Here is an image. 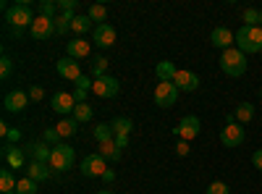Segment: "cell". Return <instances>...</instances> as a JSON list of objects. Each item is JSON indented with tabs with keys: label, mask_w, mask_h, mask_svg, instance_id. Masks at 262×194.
Masks as SVG:
<instances>
[{
	"label": "cell",
	"mask_w": 262,
	"mask_h": 194,
	"mask_svg": "<svg viewBox=\"0 0 262 194\" xmlns=\"http://www.w3.org/2000/svg\"><path fill=\"white\" fill-rule=\"evenodd\" d=\"M236 48L244 55L262 53V27H242L236 32Z\"/></svg>",
	"instance_id": "1"
},
{
	"label": "cell",
	"mask_w": 262,
	"mask_h": 194,
	"mask_svg": "<svg viewBox=\"0 0 262 194\" xmlns=\"http://www.w3.org/2000/svg\"><path fill=\"white\" fill-rule=\"evenodd\" d=\"M34 11H32V3H13L8 11H6V21L11 29H24V27H32L34 24Z\"/></svg>",
	"instance_id": "2"
},
{
	"label": "cell",
	"mask_w": 262,
	"mask_h": 194,
	"mask_svg": "<svg viewBox=\"0 0 262 194\" xmlns=\"http://www.w3.org/2000/svg\"><path fill=\"white\" fill-rule=\"evenodd\" d=\"M221 69L228 76H244L247 74V55L238 50V48H228L221 55Z\"/></svg>",
	"instance_id": "3"
},
{
	"label": "cell",
	"mask_w": 262,
	"mask_h": 194,
	"mask_svg": "<svg viewBox=\"0 0 262 194\" xmlns=\"http://www.w3.org/2000/svg\"><path fill=\"white\" fill-rule=\"evenodd\" d=\"M74 163H76L74 147H69V144H55V147H53L50 168H55V170H69V168H74Z\"/></svg>",
	"instance_id": "4"
},
{
	"label": "cell",
	"mask_w": 262,
	"mask_h": 194,
	"mask_svg": "<svg viewBox=\"0 0 262 194\" xmlns=\"http://www.w3.org/2000/svg\"><path fill=\"white\" fill-rule=\"evenodd\" d=\"M221 142H223V147H242L244 142H247V132H244V126L242 123H226L223 128H221Z\"/></svg>",
	"instance_id": "5"
},
{
	"label": "cell",
	"mask_w": 262,
	"mask_h": 194,
	"mask_svg": "<svg viewBox=\"0 0 262 194\" xmlns=\"http://www.w3.org/2000/svg\"><path fill=\"white\" fill-rule=\"evenodd\" d=\"M92 92L97 95V97H105V100H111V97H116L118 92H121V81L116 79V76H100V79H95L92 81Z\"/></svg>",
	"instance_id": "6"
},
{
	"label": "cell",
	"mask_w": 262,
	"mask_h": 194,
	"mask_svg": "<svg viewBox=\"0 0 262 194\" xmlns=\"http://www.w3.org/2000/svg\"><path fill=\"white\" fill-rule=\"evenodd\" d=\"M81 174L86 176V179H97V176H102L105 170H107V160L100 155V153H92V155H86L84 160H81Z\"/></svg>",
	"instance_id": "7"
},
{
	"label": "cell",
	"mask_w": 262,
	"mask_h": 194,
	"mask_svg": "<svg viewBox=\"0 0 262 194\" xmlns=\"http://www.w3.org/2000/svg\"><path fill=\"white\" fill-rule=\"evenodd\" d=\"M179 100V87L173 81H160L155 87V105L160 107H173Z\"/></svg>",
	"instance_id": "8"
},
{
	"label": "cell",
	"mask_w": 262,
	"mask_h": 194,
	"mask_svg": "<svg viewBox=\"0 0 262 194\" xmlns=\"http://www.w3.org/2000/svg\"><path fill=\"white\" fill-rule=\"evenodd\" d=\"M200 128H202V123H200L196 116H184L181 123L173 128V134H176L179 139H184V142H191V139L200 137Z\"/></svg>",
	"instance_id": "9"
},
{
	"label": "cell",
	"mask_w": 262,
	"mask_h": 194,
	"mask_svg": "<svg viewBox=\"0 0 262 194\" xmlns=\"http://www.w3.org/2000/svg\"><path fill=\"white\" fill-rule=\"evenodd\" d=\"M29 32H32L34 39H50V37H55V34H58V29H55V18L37 16V18H34V24L29 27Z\"/></svg>",
	"instance_id": "10"
},
{
	"label": "cell",
	"mask_w": 262,
	"mask_h": 194,
	"mask_svg": "<svg viewBox=\"0 0 262 194\" xmlns=\"http://www.w3.org/2000/svg\"><path fill=\"white\" fill-rule=\"evenodd\" d=\"M92 39L97 48H113L116 45V27L113 24H97L92 29Z\"/></svg>",
	"instance_id": "11"
},
{
	"label": "cell",
	"mask_w": 262,
	"mask_h": 194,
	"mask_svg": "<svg viewBox=\"0 0 262 194\" xmlns=\"http://www.w3.org/2000/svg\"><path fill=\"white\" fill-rule=\"evenodd\" d=\"M3 105H6L8 113H21V111L29 105V92H24V90H11V92L6 95Z\"/></svg>",
	"instance_id": "12"
},
{
	"label": "cell",
	"mask_w": 262,
	"mask_h": 194,
	"mask_svg": "<svg viewBox=\"0 0 262 194\" xmlns=\"http://www.w3.org/2000/svg\"><path fill=\"white\" fill-rule=\"evenodd\" d=\"M55 66H58V74H60L63 79H69V81H79V79L84 76V74H81V66H79V60H74V58H69V55L60 58Z\"/></svg>",
	"instance_id": "13"
},
{
	"label": "cell",
	"mask_w": 262,
	"mask_h": 194,
	"mask_svg": "<svg viewBox=\"0 0 262 194\" xmlns=\"http://www.w3.org/2000/svg\"><path fill=\"white\" fill-rule=\"evenodd\" d=\"M210 42L221 50H228V48L236 45V32H231L228 27H215L212 34H210Z\"/></svg>",
	"instance_id": "14"
},
{
	"label": "cell",
	"mask_w": 262,
	"mask_h": 194,
	"mask_svg": "<svg viewBox=\"0 0 262 194\" xmlns=\"http://www.w3.org/2000/svg\"><path fill=\"white\" fill-rule=\"evenodd\" d=\"M27 158H32L34 163H48L50 165V155H53V147H48L45 142H29L24 147Z\"/></svg>",
	"instance_id": "15"
},
{
	"label": "cell",
	"mask_w": 262,
	"mask_h": 194,
	"mask_svg": "<svg viewBox=\"0 0 262 194\" xmlns=\"http://www.w3.org/2000/svg\"><path fill=\"white\" fill-rule=\"evenodd\" d=\"M173 84L179 87V92H194L196 87H200V76H196L194 71L179 69V74H176V79H173Z\"/></svg>",
	"instance_id": "16"
},
{
	"label": "cell",
	"mask_w": 262,
	"mask_h": 194,
	"mask_svg": "<svg viewBox=\"0 0 262 194\" xmlns=\"http://www.w3.org/2000/svg\"><path fill=\"white\" fill-rule=\"evenodd\" d=\"M24 147H13V144H6L3 142V160L8 163V168H24Z\"/></svg>",
	"instance_id": "17"
},
{
	"label": "cell",
	"mask_w": 262,
	"mask_h": 194,
	"mask_svg": "<svg viewBox=\"0 0 262 194\" xmlns=\"http://www.w3.org/2000/svg\"><path fill=\"white\" fill-rule=\"evenodd\" d=\"M53 111L55 113H74L76 111V100H74V95L71 92H55V97H53Z\"/></svg>",
	"instance_id": "18"
},
{
	"label": "cell",
	"mask_w": 262,
	"mask_h": 194,
	"mask_svg": "<svg viewBox=\"0 0 262 194\" xmlns=\"http://www.w3.org/2000/svg\"><path fill=\"white\" fill-rule=\"evenodd\" d=\"M66 53H69V58H74V60H81V58L90 55V42L81 39V37H76L74 42H69V45H66Z\"/></svg>",
	"instance_id": "19"
},
{
	"label": "cell",
	"mask_w": 262,
	"mask_h": 194,
	"mask_svg": "<svg viewBox=\"0 0 262 194\" xmlns=\"http://www.w3.org/2000/svg\"><path fill=\"white\" fill-rule=\"evenodd\" d=\"M27 179H32V181H45V179H50V165L48 163H29L27 165Z\"/></svg>",
	"instance_id": "20"
},
{
	"label": "cell",
	"mask_w": 262,
	"mask_h": 194,
	"mask_svg": "<svg viewBox=\"0 0 262 194\" xmlns=\"http://www.w3.org/2000/svg\"><path fill=\"white\" fill-rule=\"evenodd\" d=\"M176 74H179V69L173 66L170 60H160L158 66H155V76L160 81H173V79H176Z\"/></svg>",
	"instance_id": "21"
},
{
	"label": "cell",
	"mask_w": 262,
	"mask_h": 194,
	"mask_svg": "<svg viewBox=\"0 0 262 194\" xmlns=\"http://www.w3.org/2000/svg\"><path fill=\"white\" fill-rule=\"evenodd\" d=\"M100 155L107 160V163H118L121 160V147L111 139V142H102L100 144Z\"/></svg>",
	"instance_id": "22"
},
{
	"label": "cell",
	"mask_w": 262,
	"mask_h": 194,
	"mask_svg": "<svg viewBox=\"0 0 262 194\" xmlns=\"http://www.w3.org/2000/svg\"><path fill=\"white\" fill-rule=\"evenodd\" d=\"M233 116H236V123H249L252 118H254V105L252 102H238L236 105V111H233Z\"/></svg>",
	"instance_id": "23"
},
{
	"label": "cell",
	"mask_w": 262,
	"mask_h": 194,
	"mask_svg": "<svg viewBox=\"0 0 262 194\" xmlns=\"http://www.w3.org/2000/svg\"><path fill=\"white\" fill-rule=\"evenodd\" d=\"M111 126H113L116 137H128L131 132H134V121H131V118H113Z\"/></svg>",
	"instance_id": "24"
},
{
	"label": "cell",
	"mask_w": 262,
	"mask_h": 194,
	"mask_svg": "<svg viewBox=\"0 0 262 194\" xmlns=\"http://www.w3.org/2000/svg\"><path fill=\"white\" fill-rule=\"evenodd\" d=\"M92 24H95V21H92L90 16L76 13V16H74V21H71V32H76V34L81 37L84 32H90V29H92Z\"/></svg>",
	"instance_id": "25"
},
{
	"label": "cell",
	"mask_w": 262,
	"mask_h": 194,
	"mask_svg": "<svg viewBox=\"0 0 262 194\" xmlns=\"http://www.w3.org/2000/svg\"><path fill=\"white\" fill-rule=\"evenodd\" d=\"M55 128H58L60 137H74L76 128H79V121H76V118H63V121H58Z\"/></svg>",
	"instance_id": "26"
},
{
	"label": "cell",
	"mask_w": 262,
	"mask_h": 194,
	"mask_svg": "<svg viewBox=\"0 0 262 194\" xmlns=\"http://www.w3.org/2000/svg\"><path fill=\"white\" fill-rule=\"evenodd\" d=\"M16 179H13V174H11V168H3L0 170V189H3V194L6 191H16Z\"/></svg>",
	"instance_id": "27"
},
{
	"label": "cell",
	"mask_w": 262,
	"mask_h": 194,
	"mask_svg": "<svg viewBox=\"0 0 262 194\" xmlns=\"http://www.w3.org/2000/svg\"><path fill=\"white\" fill-rule=\"evenodd\" d=\"M95 139L102 144V142H111V139H116V134H113V126L111 123H100V126H95Z\"/></svg>",
	"instance_id": "28"
},
{
	"label": "cell",
	"mask_w": 262,
	"mask_h": 194,
	"mask_svg": "<svg viewBox=\"0 0 262 194\" xmlns=\"http://www.w3.org/2000/svg\"><path fill=\"white\" fill-rule=\"evenodd\" d=\"M92 116H95L92 105H86V102H79V105H76V111H74V118H76L79 123H86V121H92Z\"/></svg>",
	"instance_id": "29"
},
{
	"label": "cell",
	"mask_w": 262,
	"mask_h": 194,
	"mask_svg": "<svg viewBox=\"0 0 262 194\" xmlns=\"http://www.w3.org/2000/svg\"><path fill=\"white\" fill-rule=\"evenodd\" d=\"M74 16H76V13H58V16H55V29H58V34H66V32L71 29Z\"/></svg>",
	"instance_id": "30"
},
{
	"label": "cell",
	"mask_w": 262,
	"mask_h": 194,
	"mask_svg": "<svg viewBox=\"0 0 262 194\" xmlns=\"http://www.w3.org/2000/svg\"><path fill=\"white\" fill-rule=\"evenodd\" d=\"M90 71H92V76H95V79L105 76V71H107V58H102V55L92 58V63H90Z\"/></svg>",
	"instance_id": "31"
},
{
	"label": "cell",
	"mask_w": 262,
	"mask_h": 194,
	"mask_svg": "<svg viewBox=\"0 0 262 194\" xmlns=\"http://www.w3.org/2000/svg\"><path fill=\"white\" fill-rule=\"evenodd\" d=\"M16 194H37V181L32 179H21L16 184Z\"/></svg>",
	"instance_id": "32"
},
{
	"label": "cell",
	"mask_w": 262,
	"mask_h": 194,
	"mask_svg": "<svg viewBox=\"0 0 262 194\" xmlns=\"http://www.w3.org/2000/svg\"><path fill=\"white\" fill-rule=\"evenodd\" d=\"M105 6H100V3H95V6H90V13H86V16H90L92 21H97V24H102V21H105Z\"/></svg>",
	"instance_id": "33"
},
{
	"label": "cell",
	"mask_w": 262,
	"mask_h": 194,
	"mask_svg": "<svg viewBox=\"0 0 262 194\" xmlns=\"http://www.w3.org/2000/svg\"><path fill=\"white\" fill-rule=\"evenodd\" d=\"M244 27H259V11L257 8L244 11Z\"/></svg>",
	"instance_id": "34"
},
{
	"label": "cell",
	"mask_w": 262,
	"mask_h": 194,
	"mask_svg": "<svg viewBox=\"0 0 262 194\" xmlns=\"http://www.w3.org/2000/svg\"><path fill=\"white\" fill-rule=\"evenodd\" d=\"M55 11H58V3H50V0H42V3H39V16L55 18Z\"/></svg>",
	"instance_id": "35"
},
{
	"label": "cell",
	"mask_w": 262,
	"mask_h": 194,
	"mask_svg": "<svg viewBox=\"0 0 262 194\" xmlns=\"http://www.w3.org/2000/svg\"><path fill=\"white\" fill-rule=\"evenodd\" d=\"M205 191H207V194H231V189H228L226 181H212Z\"/></svg>",
	"instance_id": "36"
},
{
	"label": "cell",
	"mask_w": 262,
	"mask_h": 194,
	"mask_svg": "<svg viewBox=\"0 0 262 194\" xmlns=\"http://www.w3.org/2000/svg\"><path fill=\"white\" fill-rule=\"evenodd\" d=\"M11 71H13V60L8 55H3V58H0V79H8Z\"/></svg>",
	"instance_id": "37"
},
{
	"label": "cell",
	"mask_w": 262,
	"mask_h": 194,
	"mask_svg": "<svg viewBox=\"0 0 262 194\" xmlns=\"http://www.w3.org/2000/svg\"><path fill=\"white\" fill-rule=\"evenodd\" d=\"M58 8L63 13H74L76 11V0H58Z\"/></svg>",
	"instance_id": "38"
},
{
	"label": "cell",
	"mask_w": 262,
	"mask_h": 194,
	"mask_svg": "<svg viewBox=\"0 0 262 194\" xmlns=\"http://www.w3.org/2000/svg\"><path fill=\"white\" fill-rule=\"evenodd\" d=\"M18 139H21V132H18V128H8V134L3 137V142H6V144H16Z\"/></svg>",
	"instance_id": "39"
},
{
	"label": "cell",
	"mask_w": 262,
	"mask_h": 194,
	"mask_svg": "<svg viewBox=\"0 0 262 194\" xmlns=\"http://www.w3.org/2000/svg\"><path fill=\"white\" fill-rule=\"evenodd\" d=\"M60 134H58V128H48L45 132V144H58Z\"/></svg>",
	"instance_id": "40"
},
{
	"label": "cell",
	"mask_w": 262,
	"mask_h": 194,
	"mask_svg": "<svg viewBox=\"0 0 262 194\" xmlns=\"http://www.w3.org/2000/svg\"><path fill=\"white\" fill-rule=\"evenodd\" d=\"M176 155H179V158H186V155H189V142L181 139V142L176 144Z\"/></svg>",
	"instance_id": "41"
},
{
	"label": "cell",
	"mask_w": 262,
	"mask_h": 194,
	"mask_svg": "<svg viewBox=\"0 0 262 194\" xmlns=\"http://www.w3.org/2000/svg\"><path fill=\"white\" fill-rule=\"evenodd\" d=\"M42 97H45V90H42V87H32V90H29V100H37V102H39Z\"/></svg>",
	"instance_id": "42"
},
{
	"label": "cell",
	"mask_w": 262,
	"mask_h": 194,
	"mask_svg": "<svg viewBox=\"0 0 262 194\" xmlns=\"http://www.w3.org/2000/svg\"><path fill=\"white\" fill-rule=\"evenodd\" d=\"M71 95H74V100H76V105H79V102H86V95H90V92H86V90H79V87H76V90H74Z\"/></svg>",
	"instance_id": "43"
},
{
	"label": "cell",
	"mask_w": 262,
	"mask_h": 194,
	"mask_svg": "<svg viewBox=\"0 0 262 194\" xmlns=\"http://www.w3.org/2000/svg\"><path fill=\"white\" fill-rule=\"evenodd\" d=\"M252 165L259 170V174H262V149H257V153L252 155Z\"/></svg>",
	"instance_id": "44"
},
{
	"label": "cell",
	"mask_w": 262,
	"mask_h": 194,
	"mask_svg": "<svg viewBox=\"0 0 262 194\" xmlns=\"http://www.w3.org/2000/svg\"><path fill=\"white\" fill-rule=\"evenodd\" d=\"M76 87H79V90H86V92H92V81L86 79V76H81V79L76 81Z\"/></svg>",
	"instance_id": "45"
},
{
	"label": "cell",
	"mask_w": 262,
	"mask_h": 194,
	"mask_svg": "<svg viewBox=\"0 0 262 194\" xmlns=\"http://www.w3.org/2000/svg\"><path fill=\"white\" fill-rule=\"evenodd\" d=\"M102 181H107V184H111V181H116V174H113V170H111V168H107V170H105V174H102Z\"/></svg>",
	"instance_id": "46"
},
{
	"label": "cell",
	"mask_w": 262,
	"mask_h": 194,
	"mask_svg": "<svg viewBox=\"0 0 262 194\" xmlns=\"http://www.w3.org/2000/svg\"><path fill=\"white\" fill-rule=\"evenodd\" d=\"M113 142H116V144H118L121 149H123V147H128V137H116Z\"/></svg>",
	"instance_id": "47"
},
{
	"label": "cell",
	"mask_w": 262,
	"mask_h": 194,
	"mask_svg": "<svg viewBox=\"0 0 262 194\" xmlns=\"http://www.w3.org/2000/svg\"><path fill=\"white\" fill-rule=\"evenodd\" d=\"M97 194H113V191H111V189H100Z\"/></svg>",
	"instance_id": "48"
},
{
	"label": "cell",
	"mask_w": 262,
	"mask_h": 194,
	"mask_svg": "<svg viewBox=\"0 0 262 194\" xmlns=\"http://www.w3.org/2000/svg\"><path fill=\"white\" fill-rule=\"evenodd\" d=\"M259 27H262V8H259Z\"/></svg>",
	"instance_id": "49"
},
{
	"label": "cell",
	"mask_w": 262,
	"mask_h": 194,
	"mask_svg": "<svg viewBox=\"0 0 262 194\" xmlns=\"http://www.w3.org/2000/svg\"><path fill=\"white\" fill-rule=\"evenodd\" d=\"M6 194H16V191H6Z\"/></svg>",
	"instance_id": "50"
},
{
	"label": "cell",
	"mask_w": 262,
	"mask_h": 194,
	"mask_svg": "<svg viewBox=\"0 0 262 194\" xmlns=\"http://www.w3.org/2000/svg\"><path fill=\"white\" fill-rule=\"evenodd\" d=\"M259 97H262V87H259Z\"/></svg>",
	"instance_id": "51"
}]
</instances>
